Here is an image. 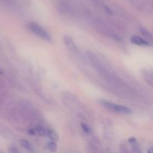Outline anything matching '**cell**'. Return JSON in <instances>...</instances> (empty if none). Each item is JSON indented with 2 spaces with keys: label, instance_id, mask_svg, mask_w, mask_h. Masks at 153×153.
Instances as JSON below:
<instances>
[{
  "label": "cell",
  "instance_id": "obj_1",
  "mask_svg": "<svg viewBox=\"0 0 153 153\" xmlns=\"http://www.w3.org/2000/svg\"><path fill=\"white\" fill-rule=\"evenodd\" d=\"M100 102L101 103L103 107L106 108L107 109L115 112V113L121 114H130L132 113V111L129 108L122 105L116 104L114 102H111L105 101V100H101Z\"/></svg>",
  "mask_w": 153,
  "mask_h": 153
},
{
  "label": "cell",
  "instance_id": "obj_2",
  "mask_svg": "<svg viewBox=\"0 0 153 153\" xmlns=\"http://www.w3.org/2000/svg\"><path fill=\"white\" fill-rule=\"evenodd\" d=\"M27 27H28V29L31 33L34 34L35 35L38 36L39 37L42 38L43 40L48 42H50V43L52 41V38L50 36V34L44 28H42L40 25H39L38 24L35 23V22H30V23H28L27 25Z\"/></svg>",
  "mask_w": 153,
  "mask_h": 153
},
{
  "label": "cell",
  "instance_id": "obj_3",
  "mask_svg": "<svg viewBox=\"0 0 153 153\" xmlns=\"http://www.w3.org/2000/svg\"><path fill=\"white\" fill-rule=\"evenodd\" d=\"M64 42L66 45V47L67 48L70 52H71L72 53L76 54L79 52V49H78L77 45L76 44V43L74 42V40H73V38L69 36H64Z\"/></svg>",
  "mask_w": 153,
  "mask_h": 153
},
{
  "label": "cell",
  "instance_id": "obj_4",
  "mask_svg": "<svg viewBox=\"0 0 153 153\" xmlns=\"http://www.w3.org/2000/svg\"><path fill=\"white\" fill-rule=\"evenodd\" d=\"M28 133L33 136H46V128L42 126H36L34 128H31L28 129Z\"/></svg>",
  "mask_w": 153,
  "mask_h": 153
},
{
  "label": "cell",
  "instance_id": "obj_5",
  "mask_svg": "<svg viewBox=\"0 0 153 153\" xmlns=\"http://www.w3.org/2000/svg\"><path fill=\"white\" fill-rule=\"evenodd\" d=\"M130 40H131V42L133 43V44L137 45V46H149V43L147 41V40L137 35L131 36Z\"/></svg>",
  "mask_w": 153,
  "mask_h": 153
},
{
  "label": "cell",
  "instance_id": "obj_6",
  "mask_svg": "<svg viewBox=\"0 0 153 153\" xmlns=\"http://www.w3.org/2000/svg\"><path fill=\"white\" fill-rule=\"evenodd\" d=\"M19 144L21 145V146L24 148L25 149H26L28 152H35V149H34V146H32L31 143L29 141H28L27 140L25 139H22V140H19Z\"/></svg>",
  "mask_w": 153,
  "mask_h": 153
},
{
  "label": "cell",
  "instance_id": "obj_7",
  "mask_svg": "<svg viewBox=\"0 0 153 153\" xmlns=\"http://www.w3.org/2000/svg\"><path fill=\"white\" fill-rule=\"evenodd\" d=\"M46 135L51 140H53V141H57V140L59 139L58 134H57L53 129H51V128H46Z\"/></svg>",
  "mask_w": 153,
  "mask_h": 153
},
{
  "label": "cell",
  "instance_id": "obj_8",
  "mask_svg": "<svg viewBox=\"0 0 153 153\" xmlns=\"http://www.w3.org/2000/svg\"><path fill=\"white\" fill-rule=\"evenodd\" d=\"M140 33H141V34H143V35L144 36V37H146V39H148V40H153L152 35L151 34V33L149 32V31H148L147 29H146V28H143V27H140Z\"/></svg>",
  "mask_w": 153,
  "mask_h": 153
},
{
  "label": "cell",
  "instance_id": "obj_9",
  "mask_svg": "<svg viewBox=\"0 0 153 153\" xmlns=\"http://www.w3.org/2000/svg\"><path fill=\"white\" fill-rule=\"evenodd\" d=\"M46 147H47L48 150L50 151V152H54L57 150V144L55 143V141H53V140L49 142V143H47V145H46Z\"/></svg>",
  "mask_w": 153,
  "mask_h": 153
},
{
  "label": "cell",
  "instance_id": "obj_10",
  "mask_svg": "<svg viewBox=\"0 0 153 153\" xmlns=\"http://www.w3.org/2000/svg\"><path fill=\"white\" fill-rule=\"evenodd\" d=\"M81 127H82V130H83L84 132H85V134H91V128H89V126H88V125H86V124L84 123H81Z\"/></svg>",
  "mask_w": 153,
  "mask_h": 153
},
{
  "label": "cell",
  "instance_id": "obj_11",
  "mask_svg": "<svg viewBox=\"0 0 153 153\" xmlns=\"http://www.w3.org/2000/svg\"><path fill=\"white\" fill-rule=\"evenodd\" d=\"M9 151H10V152H13V153H16V152H19V151L17 149H16V147H14V146H11L10 147V149H9Z\"/></svg>",
  "mask_w": 153,
  "mask_h": 153
},
{
  "label": "cell",
  "instance_id": "obj_12",
  "mask_svg": "<svg viewBox=\"0 0 153 153\" xmlns=\"http://www.w3.org/2000/svg\"><path fill=\"white\" fill-rule=\"evenodd\" d=\"M147 152L153 153V147H150V148H149V149H148Z\"/></svg>",
  "mask_w": 153,
  "mask_h": 153
}]
</instances>
